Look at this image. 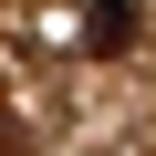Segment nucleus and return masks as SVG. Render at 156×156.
Returning a JSON list of instances; mask_svg holds the SVG:
<instances>
[{
    "label": "nucleus",
    "instance_id": "1",
    "mask_svg": "<svg viewBox=\"0 0 156 156\" xmlns=\"http://www.w3.org/2000/svg\"><path fill=\"white\" fill-rule=\"evenodd\" d=\"M83 52H94V62L135 52V11H125V0H94V11H83Z\"/></svg>",
    "mask_w": 156,
    "mask_h": 156
}]
</instances>
